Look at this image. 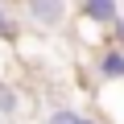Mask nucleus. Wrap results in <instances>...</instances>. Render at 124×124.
Instances as JSON below:
<instances>
[{
  "instance_id": "nucleus-1",
  "label": "nucleus",
  "mask_w": 124,
  "mask_h": 124,
  "mask_svg": "<svg viewBox=\"0 0 124 124\" xmlns=\"http://www.w3.org/2000/svg\"><path fill=\"white\" fill-rule=\"evenodd\" d=\"M17 13L37 33H62L70 25V0H21Z\"/></svg>"
},
{
  "instance_id": "nucleus-2",
  "label": "nucleus",
  "mask_w": 124,
  "mask_h": 124,
  "mask_svg": "<svg viewBox=\"0 0 124 124\" xmlns=\"http://www.w3.org/2000/svg\"><path fill=\"white\" fill-rule=\"evenodd\" d=\"M95 75H99V83H124V46L120 41H99V50H95Z\"/></svg>"
},
{
  "instance_id": "nucleus-6",
  "label": "nucleus",
  "mask_w": 124,
  "mask_h": 124,
  "mask_svg": "<svg viewBox=\"0 0 124 124\" xmlns=\"http://www.w3.org/2000/svg\"><path fill=\"white\" fill-rule=\"evenodd\" d=\"M21 29V13L8 4V0H0V41H13Z\"/></svg>"
},
{
  "instance_id": "nucleus-4",
  "label": "nucleus",
  "mask_w": 124,
  "mask_h": 124,
  "mask_svg": "<svg viewBox=\"0 0 124 124\" xmlns=\"http://www.w3.org/2000/svg\"><path fill=\"white\" fill-rule=\"evenodd\" d=\"M21 108H25L21 87H17L8 75H0V120H17V116H21Z\"/></svg>"
},
{
  "instance_id": "nucleus-7",
  "label": "nucleus",
  "mask_w": 124,
  "mask_h": 124,
  "mask_svg": "<svg viewBox=\"0 0 124 124\" xmlns=\"http://www.w3.org/2000/svg\"><path fill=\"white\" fill-rule=\"evenodd\" d=\"M108 37L124 46V17H116V21H112V29H108Z\"/></svg>"
},
{
  "instance_id": "nucleus-3",
  "label": "nucleus",
  "mask_w": 124,
  "mask_h": 124,
  "mask_svg": "<svg viewBox=\"0 0 124 124\" xmlns=\"http://www.w3.org/2000/svg\"><path fill=\"white\" fill-rule=\"evenodd\" d=\"M116 17H120V0H79V21L95 29H112Z\"/></svg>"
},
{
  "instance_id": "nucleus-5",
  "label": "nucleus",
  "mask_w": 124,
  "mask_h": 124,
  "mask_svg": "<svg viewBox=\"0 0 124 124\" xmlns=\"http://www.w3.org/2000/svg\"><path fill=\"white\" fill-rule=\"evenodd\" d=\"M41 124H99V116H91L83 108H70V103H58L41 116Z\"/></svg>"
}]
</instances>
